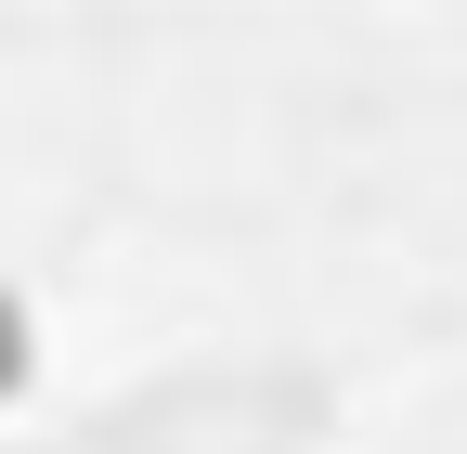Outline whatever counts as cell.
<instances>
[{"mask_svg":"<svg viewBox=\"0 0 467 454\" xmlns=\"http://www.w3.org/2000/svg\"><path fill=\"white\" fill-rule=\"evenodd\" d=\"M14 377H26V312L0 299V389H14Z\"/></svg>","mask_w":467,"mask_h":454,"instance_id":"obj_1","label":"cell"}]
</instances>
